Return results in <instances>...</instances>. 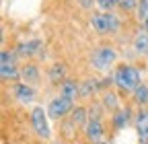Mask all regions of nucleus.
Here are the masks:
<instances>
[{
  "label": "nucleus",
  "mask_w": 148,
  "mask_h": 144,
  "mask_svg": "<svg viewBox=\"0 0 148 144\" xmlns=\"http://www.w3.org/2000/svg\"><path fill=\"white\" fill-rule=\"evenodd\" d=\"M90 64L92 68H97V70H109L111 66H113L117 62V51L115 47H111V45H99L90 51Z\"/></svg>",
  "instance_id": "4"
},
{
  "label": "nucleus",
  "mask_w": 148,
  "mask_h": 144,
  "mask_svg": "<svg viewBox=\"0 0 148 144\" xmlns=\"http://www.w3.org/2000/svg\"><path fill=\"white\" fill-rule=\"evenodd\" d=\"M130 123H134V117H132V109L130 107H121V109H117L113 115H111V128H113L115 132L127 128Z\"/></svg>",
  "instance_id": "11"
},
{
  "label": "nucleus",
  "mask_w": 148,
  "mask_h": 144,
  "mask_svg": "<svg viewBox=\"0 0 148 144\" xmlns=\"http://www.w3.org/2000/svg\"><path fill=\"white\" fill-rule=\"evenodd\" d=\"M134 128L140 142H148V107H138L134 115Z\"/></svg>",
  "instance_id": "10"
},
{
  "label": "nucleus",
  "mask_w": 148,
  "mask_h": 144,
  "mask_svg": "<svg viewBox=\"0 0 148 144\" xmlns=\"http://www.w3.org/2000/svg\"><path fill=\"white\" fill-rule=\"evenodd\" d=\"M97 144H109V142H105V140H103V142H97Z\"/></svg>",
  "instance_id": "26"
},
{
  "label": "nucleus",
  "mask_w": 148,
  "mask_h": 144,
  "mask_svg": "<svg viewBox=\"0 0 148 144\" xmlns=\"http://www.w3.org/2000/svg\"><path fill=\"white\" fill-rule=\"evenodd\" d=\"M88 23H90L92 31L99 35H115L121 29V19L115 12H103V10L92 12Z\"/></svg>",
  "instance_id": "2"
},
{
  "label": "nucleus",
  "mask_w": 148,
  "mask_h": 144,
  "mask_svg": "<svg viewBox=\"0 0 148 144\" xmlns=\"http://www.w3.org/2000/svg\"><path fill=\"white\" fill-rule=\"evenodd\" d=\"M138 2L140 0H119V10L125 12V14H132V12H136Z\"/></svg>",
  "instance_id": "21"
},
{
  "label": "nucleus",
  "mask_w": 148,
  "mask_h": 144,
  "mask_svg": "<svg viewBox=\"0 0 148 144\" xmlns=\"http://www.w3.org/2000/svg\"><path fill=\"white\" fill-rule=\"evenodd\" d=\"M47 80L51 84H56V86H60L66 80V64L64 62H53L47 68Z\"/></svg>",
  "instance_id": "14"
},
{
  "label": "nucleus",
  "mask_w": 148,
  "mask_h": 144,
  "mask_svg": "<svg viewBox=\"0 0 148 144\" xmlns=\"http://www.w3.org/2000/svg\"><path fill=\"white\" fill-rule=\"evenodd\" d=\"M60 95L76 103V99H80V84L76 80H72V78H66L60 84Z\"/></svg>",
  "instance_id": "16"
},
{
  "label": "nucleus",
  "mask_w": 148,
  "mask_h": 144,
  "mask_svg": "<svg viewBox=\"0 0 148 144\" xmlns=\"http://www.w3.org/2000/svg\"><path fill=\"white\" fill-rule=\"evenodd\" d=\"M74 107H76V105H74V101H70V99L58 95V97H53V99L47 103V115H49L51 121H62V119H66V117L72 113Z\"/></svg>",
  "instance_id": "5"
},
{
  "label": "nucleus",
  "mask_w": 148,
  "mask_h": 144,
  "mask_svg": "<svg viewBox=\"0 0 148 144\" xmlns=\"http://www.w3.org/2000/svg\"><path fill=\"white\" fill-rule=\"evenodd\" d=\"M12 95L21 105H31L35 101V97H37V91H35L33 84H27V82L21 80V82H16L12 86Z\"/></svg>",
  "instance_id": "9"
},
{
  "label": "nucleus",
  "mask_w": 148,
  "mask_h": 144,
  "mask_svg": "<svg viewBox=\"0 0 148 144\" xmlns=\"http://www.w3.org/2000/svg\"><path fill=\"white\" fill-rule=\"evenodd\" d=\"M21 80L27 82V84H37L41 80V72H39V66L33 64V62H25L21 66Z\"/></svg>",
  "instance_id": "12"
},
{
  "label": "nucleus",
  "mask_w": 148,
  "mask_h": 144,
  "mask_svg": "<svg viewBox=\"0 0 148 144\" xmlns=\"http://www.w3.org/2000/svg\"><path fill=\"white\" fill-rule=\"evenodd\" d=\"M140 144H148V142H140Z\"/></svg>",
  "instance_id": "27"
},
{
  "label": "nucleus",
  "mask_w": 148,
  "mask_h": 144,
  "mask_svg": "<svg viewBox=\"0 0 148 144\" xmlns=\"http://www.w3.org/2000/svg\"><path fill=\"white\" fill-rule=\"evenodd\" d=\"M132 99L138 107H146L148 105V84L146 82H140L136 88H134V93H132Z\"/></svg>",
  "instance_id": "18"
},
{
  "label": "nucleus",
  "mask_w": 148,
  "mask_h": 144,
  "mask_svg": "<svg viewBox=\"0 0 148 144\" xmlns=\"http://www.w3.org/2000/svg\"><path fill=\"white\" fill-rule=\"evenodd\" d=\"M142 27H144V29H148V16H146V19H144V23H142Z\"/></svg>",
  "instance_id": "24"
},
{
  "label": "nucleus",
  "mask_w": 148,
  "mask_h": 144,
  "mask_svg": "<svg viewBox=\"0 0 148 144\" xmlns=\"http://www.w3.org/2000/svg\"><path fill=\"white\" fill-rule=\"evenodd\" d=\"M49 115H47V109H43V107H33L31 113H29V121H31V128L33 132L37 134V138L41 140H49L51 138V128H49Z\"/></svg>",
  "instance_id": "3"
},
{
  "label": "nucleus",
  "mask_w": 148,
  "mask_h": 144,
  "mask_svg": "<svg viewBox=\"0 0 148 144\" xmlns=\"http://www.w3.org/2000/svg\"><path fill=\"white\" fill-rule=\"evenodd\" d=\"M136 16H138V21H140V23H144V19L148 16V0H140V2H138Z\"/></svg>",
  "instance_id": "22"
},
{
  "label": "nucleus",
  "mask_w": 148,
  "mask_h": 144,
  "mask_svg": "<svg viewBox=\"0 0 148 144\" xmlns=\"http://www.w3.org/2000/svg\"><path fill=\"white\" fill-rule=\"evenodd\" d=\"M97 88H99V82L97 80H92V78H86L82 84H80V97L82 99H88L97 93Z\"/></svg>",
  "instance_id": "19"
},
{
  "label": "nucleus",
  "mask_w": 148,
  "mask_h": 144,
  "mask_svg": "<svg viewBox=\"0 0 148 144\" xmlns=\"http://www.w3.org/2000/svg\"><path fill=\"white\" fill-rule=\"evenodd\" d=\"M132 45H134V51L140 53V56H148V29L144 27H138L134 37H132Z\"/></svg>",
  "instance_id": "13"
},
{
  "label": "nucleus",
  "mask_w": 148,
  "mask_h": 144,
  "mask_svg": "<svg viewBox=\"0 0 148 144\" xmlns=\"http://www.w3.org/2000/svg\"><path fill=\"white\" fill-rule=\"evenodd\" d=\"M14 53L18 58H45L43 53H45V49H43V43L39 41V39H29V41H21L16 47H14Z\"/></svg>",
  "instance_id": "7"
},
{
  "label": "nucleus",
  "mask_w": 148,
  "mask_h": 144,
  "mask_svg": "<svg viewBox=\"0 0 148 144\" xmlns=\"http://www.w3.org/2000/svg\"><path fill=\"white\" fill-rule=\"evenodd\" d=\"M95 4L103 12H115V8H119V0H97Z\"/></svg>",
  "instance_id": "20"
},
{
  "label": "nucleus",
  "mask_w": 148,
  "mask_h": 144,
  "mask_svg": "<svg viewBox=\"0 0 148 144\" xmlns=\"http://www.w3.org/2000/svg\"><path fill=\"white\" fill-rule=\"evenodd\" d=\"M51 144H64V142H58V140H56V142H51Z\"/></svg>",
  "instance_id": "25"
},
{
  "label": "nucleus",
  "mask_w": 148,
  "mask_h": 144,
  "mask_svg": "<svg viewBox=\"0 0 148 144\" xmlns=\"http://www.w3.org/2000/svg\"><path fill=\"white\" fill-rule=\"evenodd\" d=\"M92 2H97V0H80L82 8H90V6H92Z\"/></svg>",
  "instance_id": "23"
},
{
  "label": "nucleus",
  "mask_w": 148,
  "mask_h": 144,
  "mask_svg": "<svg viewBox=\"0 0 148 144\" xmlns=\"http://www.w3.org/2000/svg\"><path fill=\"white\" fill-rule=\"evenodd\" d=\"M16 53L14 49L8 51V49H2V56H0V76L2 80H16L21 78V68L16 66Z\"/></svg>",
  "instance_id": "6"
},
{
  "label": "nucleus",
  "mask_w": 148,
  "mask_h": 144,
  "mask_svg": "<svg viewBox=\"0 0 148 144\" xmlns=\"http://www.w3.org/2000/svg\"><path fill=\"white\" fill-rule=\"evenodd\" d=\"M101 105H103V109L107 111V113H111L113 115L117 109H121V105H119V97H117V93L115 91H105L103 93V97H101Z\"/></svg>",
  "instance_id": "17"
},
{
  "label": "nucleus",
  "mask_w": 148,
  "mask_h": 144,
  "mask_svg": "<svg viewBox=\"0 0 148 144\" xmlns=\"http://www.w3.org/2000/svg\"><path fill=\"white\" fill-rule=\"evenodd\" d=\"M84 138L90 142V144H97V142H103V136H105V125H103V119L99 117H90L88 123L84 125Z\"/></svg>",
  "instance_id": "8"
},
{
  "label": "nucleus",
  "mask_w": 148,
  "mask_h": 144,
  "mask_svg": "<svg viewBox=\"0 0 148 144\" xmlns=\"http://www.w3.org/2000/svg\"><path fill=\"white\" fill-rule=\"evenodd\" d=\"M113 82H115V86L119 88V93L132 95L134 88L142 82V74H140V70H138L134 64H119V66L115 68Z\"/></svg>",
  "instance_id": "1"
},
{
  "label": "nucleus",
  "mask_w": 148,
  "mask_h": 144,
  "mask_svg": "<svg viewBox=\"0 0 148 144\" xmlns=\"http://www.w3.org/2000/svg\"><path fill=\"white\" fill-rule=\"evenodd\" d=\"M88 119H90L88 109H86V107H82V105H76V107L72 109V113L68 115V121L74 125V128H84V125L88 123Z\"/></svg>",
  "instance_id": "15"
}]
</instances>
